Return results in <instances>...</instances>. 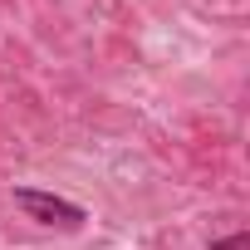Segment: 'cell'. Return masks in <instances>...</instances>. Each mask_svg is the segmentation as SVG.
<instances>
[{
    "mask_svg": "<svg viewBox=\"0 0 250 250\" xmlns=\"http://www.w3.org/2000/svg\"><path fill=\"white\" fill-rule=\"evenodd\" d=\"M250 245V235L245 230H235V235H221V240H211V250H245Z\"/></svg>",
    "mask_w": 250,
    "mask_h": 250,
    "instance_id": "cell-2",
    "label": "cell"
},
{
    "mask_svg": "<svg viewBox=\"0 0 250 250\" xmlns=\"http://www.w3.org/2000/svg\"><path fill=\"white\" fill-rule=\"evenodd\" d=\"M15 206H20L30 221H40V226H59V230H79V226L88 221V211H83L79 201H64V196L40 191V187H15Z\"/></svg>",
    "mask_w": 250,
    "mask_h": 250,
    "instance_id": "cell-1",
    "label": "cell"
}]
</instances>
